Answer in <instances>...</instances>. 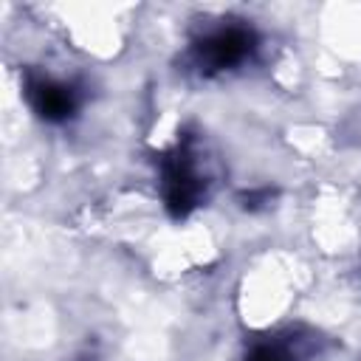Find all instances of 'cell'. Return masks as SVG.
<instances>
[{"instance_id":"6da1fadb","label":"cell","mask_w":361,"mask_h":361,"mask_svg":"<svg viewBox=\"0 0 361 361\" xmlns=\"http://www.w3.org/2000/svg\"><path fill=\"white\" fill-rule=\"evenodd\" d=\"M158 164H161V195L166 212L175 220L192 214L206 192V180L192 155V138L186 135L183 141H178V147L164 152Z\"/></svg>"},{"instance_id":"5b68a950","label":"cell","mask_w":361,"mask_h":361,"mask_svg":"<svg viewBox=\"0 0 361 361\" xmlns=\"http://www.w3.org/2000/svg\"><path fill=\"white\" fill-rule=\"evenodd\" d=\"M271 197H274L271 189H251V192H243V195H240V203H243V209H251V212H254V209L271 203Z\"/></svg>"},{"instance_id":"3957f363","label":"cell","mask_w":361,"mask_h":361,"mask_svg":"<svg viewBox=\"0 0 361 361\" xmlns=\"http://www.w3.org/2000/svg\"><path fill=\"white\" fill-rule=\"evenodd\" d=\"M25 99L31 110L51 124H62L76 116L79 110V93L73 85L42 76V73H28L25 76Z\"/></svg>"},{"instance_id":"7a4b0ae2","label":"cell","mask_w":361,"mask_h":361,"mask_svg":"<svg viewBox=\"0 0 361 361\" xmlns=\"http://www.w3.org/2000/svg\"><path fill=\"white\" fill-rule=\"evenodd\" d=\"M257 45L259 39L248 25H223L197 39L192 45V56L203 73H223L243 65L257 51Z\"/></svg>"},{"instance_id":"277c9868","label":"cell","mask_w":361,"mask_h":361,"mask_svg":"<svg viewBox=\"0 0 361 361\" xmlns=\"http://www.w3.org/2000/svg\"><path fill=\"white\" fill-rule=\"evenodd\" d=\"M243 361H296V355L290 353V347H285L279 341H259L248 350V355Z\"/></svg>"}]
</instances>
